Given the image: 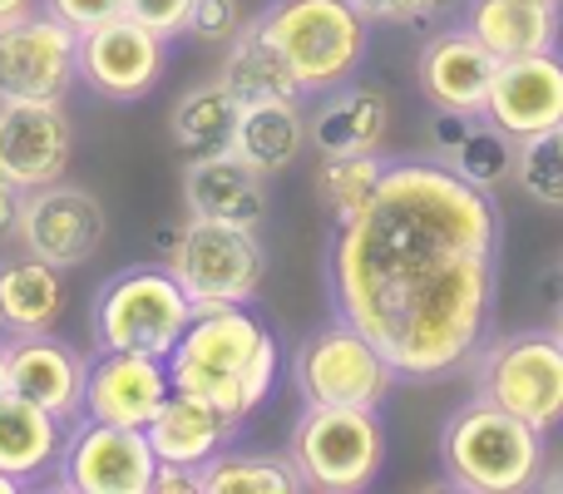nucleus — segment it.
<instances>
[{
	"label": "nucleus",
	"instance_id": "79ce46f5",
	"mask_svg": "<svg viewBox=\"0 0 563 494\" xmlns=\"http://www.w3.org/2000/svg\"><path fill=\"white\" fill-rule=\"evenodd\" d=\"M549 6H563V0H549Z\"/></svg>",
	"mask_w": 563,
	"mask_h": 494
},
{
	"label": "nucleus",
	"instance_id": "9d476101",
	"mask_svg": "<svg viewBox=\"0 0 563 494\" xmlns=\"http://www.w3.org/2000/svg\"><path fill=\"white\" fill-rule=\"evenodd\" d=\"M154 446L139 426L75 416L65 426V446L49 470L45 490L65 494H148L154 485Z\"/></svg>",
	"mask_w": 563,
	"mask_h": 494
},
{
	"label": "nucleus",
	"instance_id": "4c0bfd02",
	"mask_svg": "<svg viewBox=\"0 0 563 494\" xmlns=\"http://www.w3.org/2000/svg\"><path fill=\"white\" fill-rule=\"evenodd\" d=\"M40 10V0H0V20H15V15H30Z\"/></svg>",
	"mask_w": 563,
	"mask_h": 494
},
{
	"label": "nucleus",
	"instance_id": "2eb2a0df",
	"mask_svg": "<svg viewBox=\"0 0 563 494\" xmlns=\"http://www.w3.org/2000/svg\"><path fill=\"white\" fill-rule=\"evenodd\" d=\"M174 391L164 356H144V351H99L85 366V406L79 416L109 420V426H139L154 420L164 396Z\"/></svg>",
	"mask_w": 563,
	"mask_h": 494
},
{
	"label": "nucleus",
	"instance_id": "412c9836",
	"mask_svg": "<svg viewBox=\"0 0 563 494\" xmlns=\"http://www.w3.org/2000/svg\"><path fill=\"white\" fill-rule=\"evenodd\" d=\"M390 134V95L380 85H336L307 119L317 154H380Z\"/></svg>",
	"mask_w": 563,
	"mask_h": 494
},
{
	"label": "nucleus",
	"instance_id": "c756f323",
	"mask_svg": "<svg viewBox=\"0 0 563 494\" xmlns=\"http://www.w3.org/2000/svg\"><path fill=\"white\" fill-rule=\"evenodd\" d=\"M515 149L519 144L505 134V129L489 124V119L479 114L475 124L465 129V139H460L455 149H445V154H440V164H445L450 174H460L465 184L495 194L499 184H509V178H515Z\"/></svg>",
	"mask_w": 563,
	"mask_h": 494
},
{
	"label": "nucleus",
	"instance_id": "4468645a",
	"mask_svg": "<svg viewBox=\"0 0 563 494\" xmlns=\"http://www.w3.org/2000/svg\"><path fill=\"white\" fill-rule=\"evenodd\" d=\"M75 158V119L65 99H0V178L45 188Z\"/></svg>",
	"mask_w": 563,
	"mask_h": 494
},
{
	"label": "nucleus",
	"instance_id": "c85d7f7f",
	"mask_svg": "<svg viewBox=\"0 0 563 494\" xmlns=\"http://www.w3.org/2000/svg\"><path fill=\"white\" fill-rule=\"evenodd\" d=\"M380 174H386V158L380 154H321L317 164V198L331 213V223H351L361 208L371 204Z\"/></svg>",
	"mask_w": 563,
	"mask_h": 494
},
{
	"label": "nucleus",
	"instance_id": "58836bf2",
	"mask_svg": "<svg viewBox=\"0 0 563 494\" xmlns=\"http://www.w3.org/2000/svg\"><path fill=\"white\" fill-rule=\"evenodd\" d=\"M0 396H10V356H5V337H0Z\"/></svg>",
	"mask_w": 563,
	"mask_h": 494
},
{
	"label": "nucleus",
	"instance_id": "2f4dec72",
	"mask_svg": "<svg viewBox=\"0 0 563 494\" xmlns=\"http://www.w3.org/2000/svg\"><path fill=\"white\" fill-rule=\"evenodd\" d=\"M247 25L243 0H194V15H188V30L198 45H228L238 30Z\"/></svg>",
	"mask_w": 563,
	"mask_h": 494
},
{
	"label": "nucleus",
	"instance_id": "5701e85b",
	"mask_svg": "<svg viewBox=\"0 0 563 494\" xmlns=\"http://www.w3.org/2000/svg\"><path fill=\"white\" fill-rule=\"evenodd\" d=\"M238 420H228L218 406L188 396V391H168L164 406L154 410V420L144 426L154 460H174V465H203L213 460L228 440L238 436Z\"/></svg>",
	"mask_w": 563,
	"mask_h": 494
},
{
	"label": "nucleus",
	"instance_id": "72a5a7b5",
	"mask_svg": "<svg viewBox=\"0 0 563 494\" xmlns=\"http://www.w3.org/2000/svg\"><path fill=\"white\" fill-rule=\"evenodd\" d=\"M124 15L139 20L144 30L164 40H178L188 30V15H194V0H124Z\"/></svg>",
	"mask_w": 563,
	"mask_h": 494
},
{
	"label": "nucleus",
	"instance_id": "b1692460",
	"mask_svg": "<svg viewBox=\"0 0 563 494\" xmlns=\"http://www.w3.org/2000/svg\"><path fill=\"white\" fill-rule=\"evenodd\" d=\"M301 99H263V105H243L233 124V154L243 164H253L257 174L277 178L297 164V154L307 149V114Z\"/></svg>",
	"mask_w": 563,
	"mask_h": 494
},
{
	"label": "nucleus",
	"instance_id": "423d86ee",
	"mask_svg": "<svg viewBox=\"0 0 563 494\" xmlns=\"http://www.w3.org/2000/svg\"><path fill=\"white\" fill-rule=\"evenodd\" d=\"M287 460L297 470L301 490L321 494H356L376 480L386 460V436H380L376 410L356 406H307L291 426Z\"/></svg>",
	"mask_w": 563,
	"mask_h": 494
},
{
	"label": "nucleus",
	"instance_id": "473e14b6",
	"mask_svg": "<svg viewBox=\"0 0 563 494\" xmlns=\"http://www.w3.org/2000/svg\"><path fill=\"white\" fill-rule=\"evenodd\" d=\"M371 25H435L455 0H351Z\"/></svg>",
	"mask_w": 563,
	"mask_h": 494
},
{
	"label": "nucleus",
	"instance_id": "ddd939ff",
	"mask_svg": "<svg viewBox=\"0 0 563 494\" xmlns=\"http://www.w3.org/2000/svg\"><path fill=\"white\" fill-rule=\"evenodd\" d=\"M79 35L45 10L0 20V99H65L75 89Z\"/></svg>",
	"mask_w": 563,
	"mask_h": 494
},
{
	"label": "nucleus",
	"instance_id": "0eeeda50",
	"mask_svg": "<svg viewBox=\"0 0 563 494\" xmlns=\"http://www.w3.org/2000/svg\"><path fill=\"white\" fill-rule=\"evenodd\" d=\"M164 267L188 292L198 317V311L228 307V301H253L267 277V252L257 243V228H233L188 213V223H178V243L164 257Z\"/></svg>",
	"mask_w": 563,
	"mask_h": 494
},
{
	"label": "nucleus",
	"instance_id": "1a4fd4ad",
	"mask_svg": "<svg viewBox=\"0 0 563 494\" xmlns=\"http://www.w3.org/2000/svg\"><path fill=\"white\" fill-rule=\"evenodd\" d=\"M475 396L505 406L534 430H554L563 420V341L549 331H515L479 351Z\"/></svg>",
	"mask_w": 563,
	"mask_h": 494
},
{
	"label": "nucleus",
	"instance_id": "f03ea898",
	"mask_svg": "<svg viewBox=\"0 0 563 494\" xmlns=\"http://www.w3.org/2000/svg\"><path fill=\"white\" fill-rule=\"evenodd\" d=\"M277 337L247 301L198 311L178 347L168 351V381L174 391L218 406L228 420L243 426L277 381Z\"/></svg>",
	"mask_w": 563,
	"mask_h": 494
},
{
	"label": "nucleus",
	"instance_id": "a211bd4d",
	"mask_svg": "<svg viewBox=\"0 0 563 494\" xmlns=\"http://www.w3.org/2000/svg\"><path fill=\"white\" fill-rule=\"evenodd\" d=\"M184 204L194 218L257 228L267 218V208H273V188H267V174H257L253 164H243L233 149H218V154L188 158Z\"/></svg>",
	"mask_w": 563,
	"mask_h": 494
},
{
	"label": "nucleus",
	"instance_id": "a19ab883",
	"mask_svg": "<svg viewBox=\"0 0 563 494\" xmlns=\"http://www.w3.org/2000/svg\"><path fill=\"white\" fill-rule=\"evenodd\" d=\"M0 494H20V490H15V485H10V480H5V475H0Z\"/></svg>",
	"mask_w": 563,
	"mask_h": 494
},
{
	"label": "nucleus",
	"instance_id": "f704fd0d",
	"mask_svg": "<svg viewBox=\"0 0 563 494\" xmlns=\"http://www.w3.org/2000/svg\"><path fill=\"white\" fill-rule=\"evenodd\" d=\"M40 10L79 35V30H89V25H104V20L124 15V0H40Z\"/></svg>",
	"mask_w": 563,
	"mask_h": 494
},
{
	"label": "nucleus",
	"instance_id": "f3484780",
	"mask_svg": "<svg viewBox=\"0 0 563 494\" xmlns=\"http://www.w3.org/2000/svg\"><path fill=\"white\" fill-rule=\"evenodd\" d=\"M499 69V55L475 35L470 25H450L440 35H430V45L420 50V95L435 109H460V114H485L489 79Z\"/></svg>",
	"mask_w": 563,
	"mask_h": 494
},
{
	"label": "nucleus",
	"instance_id": "e433bc0d",
	"mask_svg": "<svg viewBox=\"0 0 563 494\" xmlns=\"http://www.w3.org/2000/svg\"><path fill=\"white\" fill-rule=\"evenodd\" d=\"M20 208H25V188L0 178V243L20 238Z\"/></svg>",
	"mask_w": 563,
	"mask_h": 494
},
{
	"label": "nucleus",
	"instance_id": "f257e3e1",
	"mask_svg": "<svg viewBox=\"0 0 563 494\" xmlns=\"http://www.w3.org/2000/svg\"><path fill=\"white\" fill-rule=\"evenodd\" d=\"M499 204L445 164H386L371 204L336 228L331 297L400 381H440L485 347L495 317Z\"/></svg>",
	"mask_w": 563,
	"mask_h": 494
},
{
	"label": "nucleus",
	"instance_id": "6e6552de",
	"mask_svg": "<svg viewBox=\"0 0 563 494\" xmlns=\"http://www.w3.org/2000/svg\"><path fill=\"white\" fill-rule=\"evenodd\" d=\"M291 381H297L307 406H356V410H380L386 396L396 391L400 371L386 361V351L371 337H361L346 317L331 327L311 331L297 347L291 361Z\"/></svg>",
	"mask_w": 563,
	"mask_h": 494
},
{
	"label": "nucleus",
	"instance_id": "7c9ffc66",
	"mask_svg": "<svg viewBox=\"0 0 563 494\" xmlns=\"http://www.w3.org/2000/svg\"><path fill=\"white\" fill-rule=\"evenodd\" d=\"M515 184L525 188L539 208H563V124L519 139Z\"/></svg>",
	"mask_w": 563,
	"mask_h": 494
},
{
	"label": "nucleus",
	"instance_id": "c9c22d12",
	"mask_svg": "<svg viewBox=\"0 0 563 494\" xmlns=\"http://www.w3.org/2000/svg\"><path fill=\"white\" fill-rule=\"evenodd\" d=\"M148 494H203V475H198V465H174V460H158Z\"/></svg>",
	"mask_w": 563,
	"mask_h": 494
},
{
	"label": "nucleus",
	"instance_id": "dca6fc26",
	"mask_svg": "<svg viewBox=\"0 0 563 494\" xmlns=\"http://www.w3.org/2000/svg\"><path fill=\"white\" fill-rule=\"evenodd\" d=\"M485 119L505 129L515 144L563 124V59L554 50L499 59L485 95Z\"/></svg>",
	"mask_w": 563,
	"mask_h": 494
},
{
	"label": "nucleus",
	"instance_id": "ea45409f",
	"mask_svg": "<svg viewBox=\"0 0 563 494\" xmlns=\"http://www.w3.org/2000/svg\"><path fill=\"white\" fill-rule=\"evenodd\" d=\"M554 337L563 341V301H559V317H554Z\"/></svg>",
	"mask_w": 563,
	"mask_h": 494
},
{
	"label": "nucleus",
	"instance_id": "a878e982",
	"mask_svg": "<svg viewBox=\"0 0 563 494\" xmlns=\"http://www.w3.org/2000/svg\"><path fill=\"white\" fill-rule=\"evenodd\" d=\"M228 55L218 65V79L238 95V105H263V99H301L297 75L287 69L282 50L267 40V30L257 20H247L233 40H228Z\"/></svg>",
	"mask_w": 563,
	"mask_h": 494
},
{
	"label": "nucleus",
	"instance_id": "4be33fe9",
	"mask_svg": "<svg viewBox=\"0 0 563 494\" xmlns=\"http://www.w3.org/2000/svg\"><path fill=\"white\" fill-rule=\"evenodd\" d=\"M65 446V420L25 396H0V475L15 490H45Z\"/></svg>",
	"mask_w": 563,
	"mask_h": 494
},
{
	"label": "nucleus",
	"instance_id": "aec40b11",
	"mask_svg": "<svg viewBox=\"0 0 563 494\" xmlns=\"http://www.w3.org/2000/svg\"><path fill=\"white\" fill-rule=\"evenodd\" d=\"M69 307L65 272L45 257H30L25 248L15 257H0V337H40L55 331Z\"/></svg>",
	"mask_w": 563,
	"mask_h": 494
},
{
	"label": "nucleus",
	"instance_id": "7ed1b4c3",
	"mask_svg": "<svg viewBox=\"0 0 563 494\" xmlns=\"http://www.w3.org/2000/svg\"><path fill=\"white\" fill-rule=\"evenodd\" d=\"M450 490L465 494H519L539 480L544 465V430L509 416L505 406L475 396L440 430Z\"/></svg>",
	"mask_w": 563,
	"mask_h": 494
},
{
	"label": "nucleus",
	"instance_id": "393cba45",
	"mask_svg": "<svg viewBox=\"0 0 563 494\" xmlns=\"http://www.w3.org/2000/svg\"><path fill=\"white\" fill-rule=\"evenodd\" d=\"M465 25L499 59H519L559 45L563 6H549V0H470Z\"/></svg>",
	"mask_w": 563,
	"mask_h": 494
},
{
	"label": "nucleus",
	"instance_id": "39448f33",
	"mask_svg": "<svg viewBox=\"0 0 563 494\" xmlns=\"http://www.w3.org/2000/svg\"><path fill=\"white\" fill-rule=\"evenodd\" d=\"M188 321H194V301L164 262L114 272L89 307V331L99 351H144L164 361L188 331Z\"/></svg>",
	"mask_w": 563,
	"mask_h": 494
},
{
	"label": "nucleus",
	"instance_id": "f8f14e48",
	"mask_svg": "<svg viewBox=\"0 0 563 494\" xmlns=\"http://www.w3.org/2000/svg\"><path fill=\"white\" fill-rule=\"evenodd\" d=\"M109 213L89 188L79 184H55L25 188V208H20V248L30 257L55 262L59 272H75L104 248Z\"/></svg>",
	"mask_w": 563,
	"mask_h": 494
},
{
	"label": "nucleus",
	"instance_id": "6ab92c4d",
	"mask_svg": "<svg viewBox=\"0 0 563 494\" xmlns=\"http://www.w3.org/2000/svg\"><path fill=\"white\" fill-rule=\"evenodd\" d=\"M10 356V391L35 406H45L55 420H75L85 406V366L69 341H59L55 331H40V337H10L5 341Z\"/></svg>",
	"mask_w": 563,
	"mask_h": 494
},
{
	"label": "nucleus",
	"instance_id": "bb28decb",
	"mask_svg": "<svg viewBox=\"0 0 563 494\" xmlns=\"http://www.w3.org/2000/svg\"><path fill=\"white\" fill-rule=\"evenodd\" d=\"M238 95L223 85V79H203V85L184 89L168 114V139H174L178 154L203 158L218 154V149L233 144V124H238Z\"/></svg>",
	"mask_w": 563,
	"mask_h": 494
},
{
	"label": "nucleus",
	"instance_id": "20e7f679",
	"mask_svg": "<svg viewBox=\"0 0 563 494\" xmlns=\"http://www.w3.org/2000/svg\"><path fill=\"white\" fill-rule=\"evenodd\" d=\"M253 20L282 50L301 95L346 85L371 45V20L351 0H273Z\"/></svg>",
	"mask_w": 563,
	"mask_h": 494
},
{
	"label": "nucleus",
	"instance_id": "9b49d317",
	"mask_svg": "<svg viewBox=\"0 0 563 494\" xmlns=\"http://www.w3.org/2000/svg\"><path fill=\"white\" fill-rule=\"evenodd\" d=\"M164 65H168V40L144 30L129 15H114V20H104V25L79 30L75 75H79V85H89L99 99L139 105V99L154 95V85L164 79Z\"/></svg>",
	"mask_w": 563,
	"mask_h": 494
},
{
	"label": "nucleus",
	"instance_id": "cd10ccee",
	"mask_svg": "<svg viewBox=\"0 0 563 494\" xmlns=\"http://www.w3.org/2000/svg\"><path fill=\"white\" fill-rule=\"evenodd\" d=\"M203 494H297L301 480L287 455H263V450H218L198 465Z\"/></svg>",
	"mask_w": 563,
	"mask_h": 494
}]
</instances>
